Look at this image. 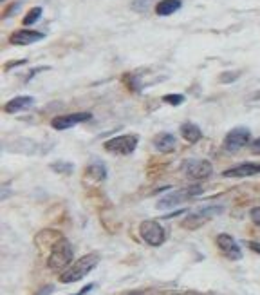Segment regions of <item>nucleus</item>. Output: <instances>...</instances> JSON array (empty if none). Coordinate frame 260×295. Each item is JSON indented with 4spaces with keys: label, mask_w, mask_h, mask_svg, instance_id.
Instances as JSON below:
<instances>
[{
    "label": "nucleus",
    "mask_w": 260,
    "mask_h": 295,
    "mask_svg": "<svg viewBox=\"0 0 260 295\" xmlns=\"http://www.w3.org/2000/svg\"><path fill=\"white\" fill-rule=\"evenodd\" d=\"M33 103H35V98H33V96H17V98L9 100L6 105H4V111H6L7 114H15V112L24 111V109L31 107Z\"/></svg>",
    "instance_id": "nucleus-13"
},
{
    "label": "nucleus",
    "mask_w": 260,
    "mask_h": 295,
    "mask_svg": "<svg viewBox=\"0 0 260 295\" xmlns=\"http://www.w3.org/2000/svg\"><path fill=\"white\" fill-rule=\"evenodd\" d=\"M42 17V7H33L27 15L24 17V25H31V24H35V22H38V18Z\"/></svg>",
    "instance_id": "nucleus-18"
},
{
    "label": "nucleus",
    "mask_w": 260,
    "mask_h": 295,
    "mask_svg": "<svg viewBox=\"0 0 260 295\" xmlns=\"http://www.w3.org/2000/svg\"><path fill=\"white\" fill-rule=\"evenodd\" d=\"M181 136L188 143H197L202 138V132L195 123H183L181 125Z\"/></svg>",
    "instance_id": "nucleus-16"
},
{
    "label": "nucleus",
    "mask_w": 260,
    "mask_h": 295,
    "mask_svg": "<svg viewBox=\"0 0 260 295\" xmlns=\"http://www.w3.org/2000/svg\"><path fill=\"white\" fill-rule=\"evenodd\" d=\"M127 295H143L141 292H130V294H127Z\"/></svg>",
    "instance_id": "nucleus-29"
},
{
    "label": "nucleus",
    "mask_w": 260,
    "mask_h": 295,
    "mask_svg": "<svg viewBox=\"0 0 260 295\" xmlns=\"http://www.w3.org/2000/svg\"><path fill=\"white\" fill-rule=\"evenodd\" d=\"M237 76H238V73H224V74H220V82L231 83Z\"/></svg>",
    "instance_id": "nucleus-23"
},
{
    "label": "nucleus",
    "mask_w": 260,
    "mask_h": 295,
    "mask_svg": "<svg viewBox=\"0 0 260 295\" xmlns=\"http://www.w3.org/2000/svg\"><path fill=\"white\" fill-rule=\"evenodd\" d=\"M72 259H74V248L71 241H67L65 237H58L51 246L47 266L54 271H64L72 265Z\"/></svg>",
    "instance_id": "nucleus-1"
},
{
    "label": "nucleus",
    "mask_w": 260,
    "mask_h": 295,
    "mask_svg": "<svg viewBox=\"0 0 260 295\" xmlns=\"http://www.w3.org/2000/svg\"><path fill=\"white\" fill-rule=\"evenodd\" d=\"M51 169H53L54 172H60V174H71L74 165H72V163H65V161H56V163L51 165Z\"/></svg>",
    "instance_id": "nucleus-19"
},
{
    "label": "nucleus",
    "mask_w": 260,
    "mask_h": 295,
    "mask_svg": "<svg viewBox=\"0 0 260 295\" xmlns=\"http://www.w3.org/2000/svg\"><path fill=\"white\" fill-rule=\"evenodd\" d=\"M184 295H204V294H201V292H195V290H190V292H186Z\"/></svg>",
    "instance_id": "nucleus-28"
},
{
    "label": "nucleus",
    "mask_w": 260,
    "mask_h": 295,
    "mask_svg": "<svg viewBox=\"0 0 260 295\" xmlns=\"http://www.w3.org/2000/svg\"><path fill=\"white\" fill-rule=\"evenodd\" d=\"M163 101H166V103H170V105H181L184 101V96L183 95H166L165 98H163Z\"/></svg>",
    "instance_id": "nucleus-20"
},
{
    "label": "nucleus",
    "mask_w": 260,
    "mask_h": 295,
    "mask_svg": "<svg viewBox=\"0 0 260 295\" xmlns=\"http://www.w3.org/2000/svg\"><path fill=\"white\" fill-rule=\"evenodd\" d=\"M253 100H260V93H257V95L253 96Z\"/></svg>",
    "instance_id": "nucleus-30"
},
{
    "label": "nucleus",
    "mask_w": 260,
    "mask_h": 295,
    "mask_svg": "<svg viewBox=\"0 0 260 295\" xmlns=\"http://www.w3.org/2000/svg\"><path fill=\"white\" fill-rule=\"evenodd\" d=\"M89 174L90 176H94L98 181L101 179H105L107 177V167L101 163V161H94V163H90L89 165Z\"/></svg>",
    "instance_id": "nucleus-17"
},
{
    "label": "nucleus",
    "mask_w": 260,
    "mask_h": 295,
    "mask_svg": "<svg viewBox=\"0 0 260 295\" xmlns=\"http://www.w3.org/2000/svg\"><path fill=\"white\" fill-rule=\"evenodd\" d=\"M139 236L147 245L150 246H161L166 241V232L161 226V223L154 221V219H147L139 224Z\"/></svg>",
    "instance_id": "nucleus-6"
},
{
    "label": "nucleus",
    "mask_w": 260,
    "mask_h": 295,
    "mask_svg": "<svg viewBox=\"0 0 260 295\" xmlns=\"http://www.w3.org/2000/svg\"><path fill=\"white\" fill-rule=\"evenodd\" d=\"M94 286H96V284H92V283L87 284L85 288H82V290H80V292H78V294H74V295H87V294H89V292H90V290H94Z\"/></svg>",
    "instance_id": "nucleus-24"
},
{
    "label": "nucleus",
    "mask_w": 260,
    "mask_h": 295,
    "mask_svg": "<svg viewBox=\"0 0 260 295\" xmlns=\"http://www.w3.org/2000/svg\"><path fill=\"white\" fill-rule=\"evenodd\" d=\"M100 263V255L98 254H87L80 257L76 263H72L67 270H64L60 273V281L64 284H71L82 281L83 277H87L90 271L94 270L96 266Z\"/></svg>",
    "instance_id": "nucleus-2"
},
{
    "label": "nucleus",
    "mask_w": 260,
    "mask_h": 295,
    "mask_svg": "<svg viewBox=\"0 0 260 295\" xmlns=\"http://www.w3.org/2000/svg\"><path fill=\"white\" fill-rule=\"evenodd\" d=\"M53 292H54L53 286H47V288H43V290H42V292H40V294H38V295H51V294H53Z\"/></svg>",
    "instance_id": "nucleus-26"
},
{
    "label": "nucleus",
    "mask_w": 260,
    "mask_h": 295,
    "mask_svg": "<svg viewBox=\"0 0 260 295\" xmlns=\"http://www.w3.org/2000/svg\"><path fill=\"white\" fill-rule=\"evenodd\" d=\"M210 295H219V294H210Z\"/></svg>",
    "instance_id": "nucleus-31"
},
{
    "label": "nucleus",
    "mask_w": 260,
    "mask_h": 295,
    "mask_svg": "<svg viewBox=\"0 0 260 295\" xmlns=\"http://www.w3.org/2000/svg\"><path fill=\"white\" fill-rule=\"evenodd\" d=\"M215 241H217V248L220 250V254L224 255L226 259L230 261L242 259V248L235 241V237H231L230 234H219Z\"/></svg>",
    "instance_id": "nucleus-9"
},
{
    "label": "nucleus",
    "mask_w": 260,
    "mask_h": 295,
    "mask_svg": "<svg viewBox=\"0 0 260 295\" xmlns=\"http://www.w3.org/2000/svg\"><path fill=\"white\" fill-rule=\"evenodd\" d=\"M251 148H253V150H260V138H259V140H255V142L251 143Z\"/></svg>",
    "instance_id": "nucleus-27"
},
{
    "label": "nucleus",
    "mask_w": 260,
    "mask_h": 295,
    "mask_svg": "<svg viewBox=\"0 0 260 295\" xmlns=\"http://www.w3.org/2000/svg\"><path fill=\"white\" fill-rule=\"evenodd\" d=\"M260 174V163H240L237 167H231L224 171V177H249Z\"/></svg>",
    "instance_id": "nucleus-12"
},
{
    "label": "nucleus",
    "mask_w": 260,
    "mask_h": 295,
    "mask_svg": "<svg viewBox=\"0 0 260 295\" xmlns=\"http://www.w3.org/2000/svg\"><path fill=\"white\" fill-rule=\"evenodd\" d=\"M251 140V130L248 127H235L231 129L224 138V148L228 152H237L246 147Z\"/></svg>",
    "instance_id": "nucleus-7"
},
{
    "label": "nucleus",
    "mask_w": 260,
    "mask_h": 295,
    "mask_svg": "<svg viewBox=\"0 0 260 295\" xmlns=\"http://www.w3.org/2000/svg\"><path fill=\"white\" fill-rule=\"evenodd\" d=\"M181 171L190 179H206L213 174V165L208 160H199V158H188L181 163Z\"/></svg>",
    "instance_id": "nucleus-5"
},
{
    "label": "nucleus",
    "mask_w": 260,
    "mask_h": 295,
    "mask_svg": "<svg viewBox=\"0 0 260 295\" xmlns=\"http://www.w3.org/2000/svg\"><path fill=\"white\" fill-rule=\"evenodd\" d=\"M45 38L43 33L40 31H33V29H20L15 31L11 36H9V42L13 46H29V44H35V42H40Z\"/></svg>",
    "instance_id": "nucleus-11"
},
{
    "label": "nucleus",
    "mask_w": 260,
    "mask_h": 295,
    "mask_svg": "<svg viewBox=\"0 0 260 295\" xmlns=\"http://www.w3.org/2000/svg\"><path fill=\"white\" fill-rule=\"evenodd\" d=\"M150 2H152V0H134V4H132V7H134L136 11H145Z\"/></svg>",
    "instance_id": "nucleus-21"
},
{
    "label": "nucleus",
    "mask_w": 260,
    "mask_h": 295,
    "mask_svg": "<svg viewBox=\"0 0 260 295\" xmlns=\"http://www.w3.org/2000/svg\"><path fill=\"white\" fill-rule=\"evenodd\" d=\"M204 192L201 185H190V187H184V189H179V190H173L170 194L163 196L157 203H155V207L159 208V210H168V208H175L177 205L184 203V201L192 199V197H197V196H201Z\"/></svg>",
    "instance_id": "nucleus-3"
},
{
    "label": "nucleus",
    "mask_w": 260,
    "mask_h": 295,
    "mask_svg": "<svg viewBox=\"0 0 260 295\" xmlns=\"http://www.w3.org/2000/svg\"><path fill=\"white\" fill-rule=\"evenodd\" d=\"M249 218H251V221H253L257 226H260V207H255L249 210Z\"/></svg>",
    "instance_id": "nucleus-22"
},
{
    "label": "nucleus",
    "mask_w": 260,
    "mask_h": 295,
    "mask_svg": "<svg viewBox=\"0 0 260 295\" xmlns=\"http://www.w3.org/2000/svg\"><path fill=\"white\" fill-rule=\"evenodd\" d=\"M181 6H183L181 0H161L159 4L155 6V13H157L159 17H170V15H173L175 11H179Z\"/></svg>",
    "instance_id": "nucleus-15"
},
{
    "label": "nucleus",
    "mask_w": 260,
    "mask_h": 295,
    "mask_svg": "<svg viewBox=\"0 0 260 295\" xmlns=\"http://www.w3.org/2000/svg\"><path fill=\"white\" fill-rule=\"evenodd\" d=\"M154 147L159 152H172L175 148V138L170 132H159L154 138Z\"/></svg>",
    "instance_id": "nucleus-14"
},
{
    "label": "nucleus",
    "mask_w": 260,
    "mask_h": 295,
    "mask_svg": "<svg viewBox=\"0 0 260 295\" xmlns=\"http://www.w3.org/2000/svg\"><path fill=\"white\" fill-rule=\"evenodd\" d=\"M139 138L134 134H123V136H114L108 142L103 143V148L107 152L116 154V156H129L137 148Z\"/></svg>",
    "instance_id": "nucleus-4"
},
{
    "label": "nucleus",
    "mask_w": 260,
    "mask_h": 295,
    "mask_svg": "<svg viewBox=\"0 0 260 295\" xmlns=\"http://www.w3.org/2000/svg\"><path fill=\"white\" fill-rule=\"evenodd\" d=\"M248 246L251 248V250H255V252H259V254H260V245H259V243L249 241V243H248Z\"/></svg>",
    "instance_id": "nucleus-25"
},
{
    "label": "nucleus",
    "mask_w": 260,
    "mask_h": 295,
    "mask_svg": "<svg viewBox=\"0 0 260 295\" xmlns=\"http://www.w3.org/2000/svg\"><path fill=\"white\" fill-rule=\"evenodd\" d=\"M92 118L90 112H74V114H64V116H56V118L51 120V125L53 129L56 130H65V129H71L74 125L83 123V122H89Z\"/></svg>",
    "instance_id": "nucleus-10"
},
{
    "label": "nucleus",
    "mask_w": 260,
    "mask_h": 295,
    "mask_svg": "<svg viewBox=\"0 0 260 295\" xmlns=\"http://www.w3.org/2000/svg\"><path fill=\"white\" fill-rule=\"evenodd\" d=\"M222 210L224 208L219 207V205H212V207H204L201 210H195V212L188 214V218L183 221V226L184 228H199L202 223H206L212 218L222 214Z\"/></svg>",
    "instance_id": "nucleus-8"
}]
</instances>
